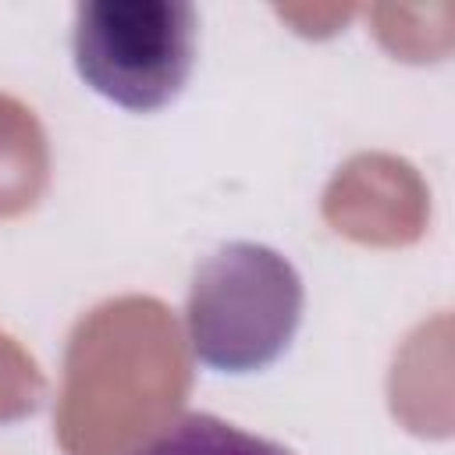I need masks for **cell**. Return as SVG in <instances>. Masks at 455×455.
I'll return each instance as SVG.
<instances>
[{
  "instance_id": "obj_1",
  "label": "cell",
  "mask_w": 455,
  "mask_h": 455,
  "mask_svg": "<svg viewBox=\"0 0 455 455\" xmlns=\"http://www.w3.org/2000/svg\"><path fill=\"white\" fill-rule=\"evenodd\" d=\"M299 313L302 281L267 245H224L192 277L188 331L199 363L210 370H263L288 348Z\"/></svg>"
},
{
  "instance_id": "obj_2",
  "label": "cell",
  "mask_w": 455,
  "mask_h": 455,
  "mask_svg": "<svg viewBox=\"0 0 455 455\" xmlns=\"http://www.w3.org/2000/svg\"><path fill=\"white\" fill-rule=\"evenodd\" d=\"M75 68L110 103L167 107L196 60V7L185 0H85L75 7Z\"/></svg>"
},
{
  "instance_id": "obj_3",
  "label": "cell",
  "mask_w": 455,
  "mask_h": 455,
  "mask_svg": "<svg viewBox=\"0 0 455 455\" xmlns=\"http://www.w3.org/2000/svg\"><path fill=\"white\" fill-rule=\"evenodd\" d=\"M135 455H295V451L270 437L249 434L220 416L192 412L171 423L156 441H149Z\"/></svg>"
}]
</instances>
